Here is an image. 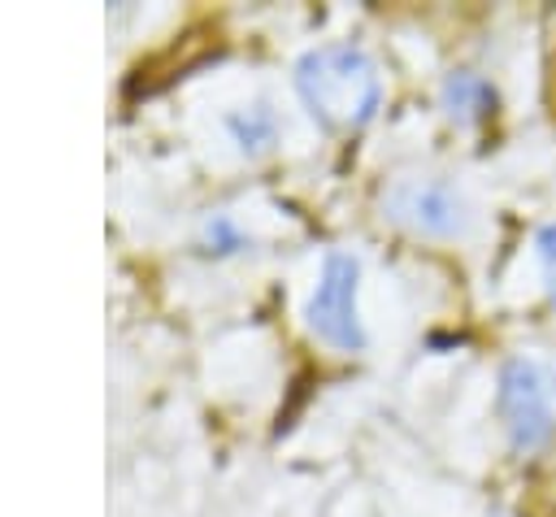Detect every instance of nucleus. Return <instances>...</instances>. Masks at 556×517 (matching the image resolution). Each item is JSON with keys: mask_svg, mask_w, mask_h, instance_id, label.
<instances>
[{"mask_svg": "<svg viewBox=\"0 0 556 517\" xmlns=\"http://www.w3.org/2000/svg\"><path fill=\"white\" fill-rule=\"evenodd\" d=\"M295 96L304 100V109L334 130H356L365 126L378 104H382V74L374 65V56L356 43H321L308 48L295 61Z\"/></svg>", "mask_w": 556, "mask_h": 517, "instance_id": "f257e3e1", "label": "nucleus"}, {"mask_svg": "<svg viewBox=\"0 0 556 517\" xmlns=\"http://www.w3.org/2000/svg\"><path fill=\"white\" fill-rule=\"evenodd\" d=\"M304 326L330 352H361L365 348V317H361V261L343 248L326 252L317 278L304 300Z\"/></svg>", "mask_w": 556, "mask_h": 517, "instance_id": "f03ea898", "label": "nucleus"}, {"mask_svg": "<svg viewBox=\"0 0 556 517\" xmlns=\"http://www.w3.org/2000/svg\"><path fill=\"white\" fill-rule=\"evenodd\" d=\"M500 417L517 447H539L552 434V391L534 361H508L500 374Z\"/></svg>", "mask_w": 556, "mask_h": 517, "instance_id": "7ed1b4c3", "label": "nucleus"}, {"mask_svg": "<svg viewBox=\"0 0 556 517\" xmlns=\"http://www.w3.org/2000/svg\"><path fill=\"white\" fill-rule=\"evenodd\" d=\"M387 217L417 235H456L465 226V200L447 178H400L387 191Z\"/></svg>", "mask_w": 556, "mask_h": 517, "instance_id": "20e7f679", "label": "nucleus"}, {"mask_svg": "<svg viewBox=\"0 0 556 517\" xmlns=\"http://www.w3.org/2000/svg\"><path fill=\"white\" fill-rule=\"evenodd\" d=\"M226 135L235 139L239 152L261 156V152H269L278 143V117H274V109L265 100H256V104H243V109L226 113Z\"/></svg>", "mask_w": 556, "mask_h": 517, "instance_id": "39448f33", "label": "nucleus"}, {"mask_svg": "<svg viewBox=\"0 0 556 517\" xmlns=\"http://www.w3.org/2000/svg\"><path fill=\"white\" fill-rule=\"evenodd\" d=\"M439 100H443V113H447L452 122H478V117L491 109L495 96H491V87H486L478 74L460 70V74H447V78H443Z\"/></svg>", "mask_w": 556, "mask_h": 517, "instance_id": "423d86ee", "label": "nucleus"}, {"mask_svg": "<svg viewBox=\"0 0 556 517\" xmlns=\"http://www.w3.org/2000/svg\"><path fill=\"white\" fill-rule=\"evenodd\" d=\"M243 243H248V235H243V226H239L230 213H213V217H204L200 239H195V248H200L204 256H230V252H239Z\"/></svg>", "mask_w": 556, "mask_h": 517, "instance_id": "0eeeda50", "label": "nucleus"}, {"mask_svg": "<svg viewBox=\"0 0 556 517\" xmlns=\"http://www.w3.org/2000/svg\"><path fill=\"white\" fill-rule=\"evenodd\" d=\"M539 261H543V278H547V287H552V295H556V222L539 235Z\"/></svg>", "mask_w": 556, "mask_h": 517, "instance_id": "6e6552de", "label": "nucleus"}]
</instances>
